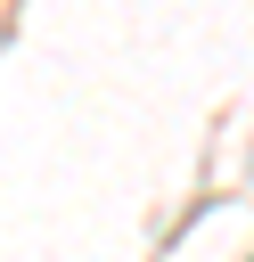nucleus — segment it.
Returning a JSON list of instances; mask_svg holds the SVG:
<instances>
[]
</instances>
